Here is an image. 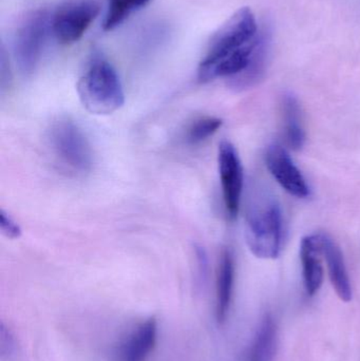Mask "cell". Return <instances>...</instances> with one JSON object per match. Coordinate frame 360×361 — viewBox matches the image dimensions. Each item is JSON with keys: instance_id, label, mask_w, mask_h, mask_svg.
I'll return each instance as SVG.
<instances>
[{"instance_id": "obj_14", "label": "cell", "mask_w": 360, "mask_h": 361, "mask_svg": "<svg viewBox=\"0 0 360 361\" xmlns=\"http://www.w3.org/2000/svg\"><path fill=\"white\" fill-rule=\"evenodd\" d=\"M280 106L285 142L291 149L298 152L302 149L306 139L299 102L295 95L285 93L281 99Z\"/></svg>"}, {"instance_id": "obj_17", "label": "cell", "mask_w": 360, "mask_h": 361, "mask_svg": "<svg viewBox=\"0 0 360 361\" xmlns=\"http://www.w3.org/2000/svg\"><path fill=\"white\" fill-rule=\"evenodd\" d=\"M221 118L205 116L194 121L187 131V141L192 144H200L213 137L221 128Z\"/></svg>"}, {"instance_id": "obj_6", "label": "cell", "mask_w": 360, "mask_h": 361, "mask_svg": "<svg viewBox=\"0 0 360 361\" xmlns=\"http://www.w3.org/2000/svg\"><path fill=\"white\" fill-rule=\"evenodd\" d=\"M101 6L94 0H76L61 6L52 18V31L61 44L78 42L99 15Z\"/></svg>"}, {"instance_id": "obj_12", "label": "cell", "mask_w": 360, "mask_h": 361, "mask_svg": "<svg viewBox=\"0 0 360 361\" xmlns=\"http://www.w3.org/2000/svg\"><path fill=\"white\" fill-rule=\"evenodd\" d=\"M235 273L234 256L230 250H223L218 267L216 292V318L220 324L226 322L230 314L234 295Z\"/></svg>"}, {"instance_id": "obj_3", "label": "cell", "mask_w": 360, "mask_h": 361, "mask_svg": "<svg viewBox=\"0 0 360 361\" xmlns=\"http://www.w3.org/2000/svg\"><path fill=\"white\" fill-rule=\"evenodd\" d=\"M77 93L90 114L108 116L118 111L125 103L120 76L106 59L97 57L89 63L77 82Z\"/></svg>"}, {"instance_id": "obj_8", "label": "cell", "mask_w": 360, "mask_h": 361, "mask_svg": "<svg viewBox=\"0 0 360 361\" xmlns=\"http://www.w3.org/2000/svg\"><path fill=\"white\" fill-rule=\"evenodd\" d=\"M266 162L271 175L290 195L298 199H306L310 195L306 180L285 148L275 144L268 146Z\"/></svg>"}, {"instance_id": "obj_16", "label": "cell", "mask_w": 360, "mask_h": 361, "mask_svg": "<svg viewBox=\"0 0 360 361\" xmlns=\"http://www.w3.org/2000/svg\"><path fill=\"white\" fill-rule=\"evenodd\" d=\"M150 1L151 0H110L103 29L112 31L122 25L132 13L144 8Z\"/></svg>"}, {"instance_id": "obj_2", "label": "cell", "mask_w": 360, "mask_h": 361, "mask_svg": "<svg viewBox=\"0 0 360 361\" xmlns=\"http://www.w3.org/2000/svg\"><path fill=\"white\" fill-rule=\"evenodd\" d=\"M283 212L276 195L261 183L247 191L244 212L245 241L254 256L278 258L283 246Z\"/></svg>"}, {"instance_id": "obj_15", "label": "cell", "mask_w": 360, "mask_h": 361, "mask_svg": "<svg viewBox=\"0 0 360 361\" xmlns=\"http://www.w3.org/2000/svg\"><path fill=\"white\" fill-rule=\"evenodd\" d=\"M278 347V329L272 315L264 316L247 352V361H274Z\"/></svg>"}, {"instance_id": "obj_5", "label": "cell", "mask_w": 360, "mask_h": 361, "mask_svg": "<svg viewBox=\"0 0 360 361\" xmlns=\"http://www.w3.org/2000/svg\"><path fill=\"white\" fill-rule=\"evenodd\" d=\"M52 29V19L46 11H36L23 20L15 38L14 53L17 66L23 75L35 71L49 31Z\"/></svg>"}, {"instance_id": "obj_10", "label": "cell", "mask_w": 360, "mask_h": 361, "mask_svg": "<svg viewBox=\"0 0 360 361\" xmlns=\"http://www.w3.org/2000/svg\"><path fill=\"white\" fill-rule=\"evenodd\" d=\"M323 248L321 235H310L304 237L300 243V259H302V277L304 288L309 296H314L323 282Z\"/></svg>"}, {"instance_id": "obj_4", "label": "cell", "mask_w": 360, "mask_h": 361, "mask_svg": "<svg viewBox=\"0 0 360 361\" xmlns=\"http://www.w3.org/2000/svg\"><path fill=\"white\" fill-rule=\"evenodd\" d=\"M49 143L57 162L69 173L84 175L92 169L94 157L90 142L71 120H59L52 125Z\"/></svg>"}, {"instance_id": "obj_7", "label": "cell", "mask_w": 360, "mask_h": 361, "mask_svg": "<svg viewBox=\"0 0 360 361\" xmlns=\"http://www.w3.org/2000/svg\"><path fill=\"white\" fill-rule=\"evenodd\" d=\"M220 182L224 206L228 218L238 216L243 190V169L236 148L230 142L223 141L218 152Z\"/></svg>"}, {"instance_id": "obj_9", "label": "cell", "mask_w": 360, "mask_h": 361, "mask_svg": "<svg viewBox=\"0 0 360 361\" xmlns=\"http://www.w3.org/2000/svg\"><path fill=\"white\" fill-rule=\"evenodd\" d=\"M158 339V322L148 318L135 326L118 345L116 361H147Z\"/></svg>"}, {"instance_id": "obj_18", "label": "cell", "mask_w": 360, "mask_h": 361, "mask_svg": "<svg viewBox=\"0 0 360 361\" xmlns=\"http://www.w3.org/2000/svg\"><path fill=\"white\" fill-rule=\"evenodd\" d=\"M17 352V343L14 333L4 322L0 324V357L2 360H11Z\"/></svg>"}, {"instance_id": "obj_19", "label": "cell", "mask_w": 360, "mask_h": 361, "mask_svg": "<svg viewBox=\"0 0 360 361\" xmlns=\"http://www.w3.org/2000/svg\"><path fill=\"white\" fill-rule=\"evenodd\" d=\"M0 229L8 239H18L21 235L20 226L4 209L0 212Z\"/></svg>"}, {"instance_id": "obj_13", "label": "cell", "mask_w": 360, "mask_h": 361, "mask_svg": "<svg viewBox=\"0 0 360 361\" xmlns=\"http://www.w3.org/2000/svg\"><path fill=\"white\" fill-rule=\"evenodd\" d=\"M268 49H270V37L268 33L263 30L260 36L259 44L252 57L247 67L238 75L228 80V84L235 90L242 91L256 86L263 78L266 72L268 61Z\"/></svg>"}, {"instance_id": "obj_11", "label": "cell", "mask_w": 360, "mask_h": 361, "mask_svg": "<svg viewBox=\"0 0 360 361\" xmlns=\"http://www.w3.org/2000/svg\"><path fill=\"white\" fill-rule=\"evenodd\" d=\"M319 235H321L323 257L327 261L330 279L333 284V288H335L336 294L342 301L349 302L352 300V286H351L350 278L347 271L344 254L332 238L325 233H319Z\"/></svg>"}, {"instance_id": "obj_1", "label": "cell", "mask_w": 360, "mask_h": 361, "mask_svg": "<svg viewBox=\"0 0 360 361\" xmlns=\"http://www.w3.org/2000/svg\"><path fill=\"white\" fill-rule=\"evenodd\" d=\"M260 36L261 32L251 8H239L211 37L206 54L199 65V80H230L240 74L251 61Z\"/></svg>"}]
</instances>
